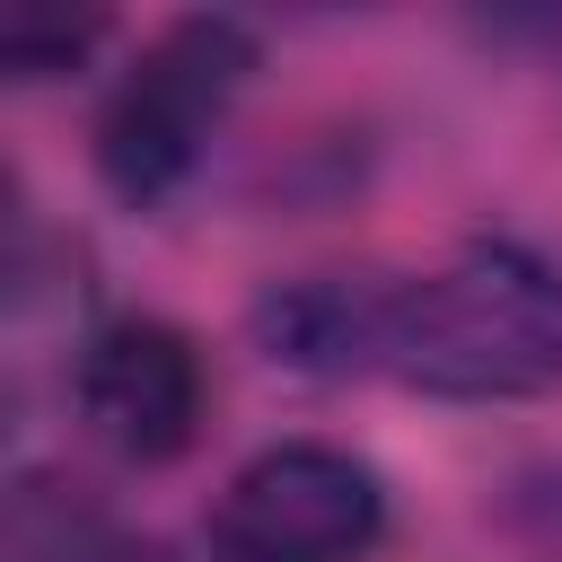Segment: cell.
Returning <instances> with one entry per match:
<instances>
[{"label":"cell","instance_id":"1","mask_svg":"<svg viewBox=\"0 0 562 562\" xmlns=\"http://www.w3.org/2000/svg\"><path fill=\"white\" fill-rule=\"evenodd\" d=\"M369 369L448 404H509L562 386V255L544 246H457L404 281H378Z\"/></svg>","mask_w":562,"mask_h":562},{"label":"cell","instance_id":"2","mask_svg":"<svg viewBox=\"0 0 562 562\" xmlns=\"http://www.w3.org/2000/svg\"><path fill=\"white\" fill-rule=\"evenodd\" d=\"M255 79V26L228 9H193L167 18L132 70L114 79L105 114H97V167L123 202H167L193 167L202 140L220 132V114L237 105V88Z\"/></svg>","mask_w":562,"mask_h":562},{"label":"cell","instance_id":"3","mask_svg":"<svg viewBox=\"0 0 562 562\" xmlns=\"http://www.w3.org/2000/svg\"><path fill=\"white\" fill-rule=\"evenodd\" d=\"M211 562H369L386 536V483L334 439L255 448L211 501Z\"/></svg>","mask_w":562,"mask_h":562},{"label":"cell","instance_id":"4","mask_svg":"<svg viewBox=\"0 0 562 562\" xmlns=\"http://www.w3.org/2000/svg\"><path fill=\"white\" fill-rule=\"evenodd\" d=\"M70 395H79L88 439H105L123 465L184 457L202 439V413H211L202 351L167 316H114V325H97L79 342V360H70Z\"/></svg>","mask_w":562,"mask_h":562},{"label":"cell","instance_id":"5","mask_svg":"<svg viewBox=\"0 0 562 562\" xmlns=\"http://www.w3.org/2000/svg\"><path fill=\"white\" fill-rule=\"evenodd\" d=\"M9 562H176L158 536L105 518L97 501H79V483H18L9 501Z\"/></svg>","mask_w":562,"mask_h":562},{"label":"cell","instance_id":"6","mask_svg":"<svg viewBox=\"0 0 562 562\" xmlns=\"http://www.w3.org/2000/svg\"><path fill=\"white\" fill-rule=\"evenodd\" d=\"M97 35H105L97 9H44V0H18V9L0 18V70H9V79H53V70H70Z\"/></svg>","mask_w":562,"mask_h":562}]
</instances>
